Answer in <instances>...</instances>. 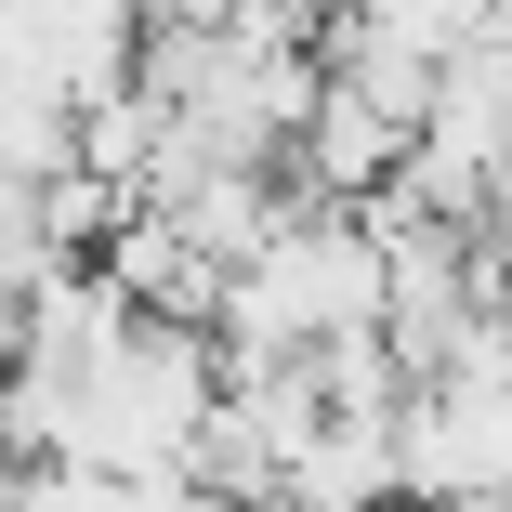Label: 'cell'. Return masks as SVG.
I'll list each match as a JSON object with an SVG mask.
<instances>
[{"label": "cell", "mask_w": 512, "mask_h": 512, "mask_svg": "<svg viewBox=\"0 0 512 512\" xmlns=\"http://www.w3.org/2000/svg\"><path fill=\"white\" fill-rule=\"evenodd\" d=\"M394 486H421L434 512L447 499H512V381H486V368L407 381V407H394Z\"/></svg>", "instance_id": "obj_1"}, {"label": "cell", "mask_w": 512, "mask_h": 512, "mask_svg": "<svg viewBox=\"0 0 512 512\" xmlns=\"http://www.w3.org/2000/svg\"><path fill=\"white\" fill-rule=\"evenodd\" d=\"M302 171H316L329 197H381L394 171H407V145H421V132H407L394 106H368V92L355 79H316V106H302Z\"/></svg>", "instance_id": "obj_2"}, {"label": "cell", "mask_w": 512, "mask_h": 512, "mask_svg": "<svg viewBox=\"0 0 512 512\" xmlns=\"http://www.w3.org/2000/svg\"><path fill=\"white\" fill-rule=\"evenodd\" d=\"M381 512H407V499H381Z\"/></svg>", "instance_id": "obj_3"}]
</instances>
